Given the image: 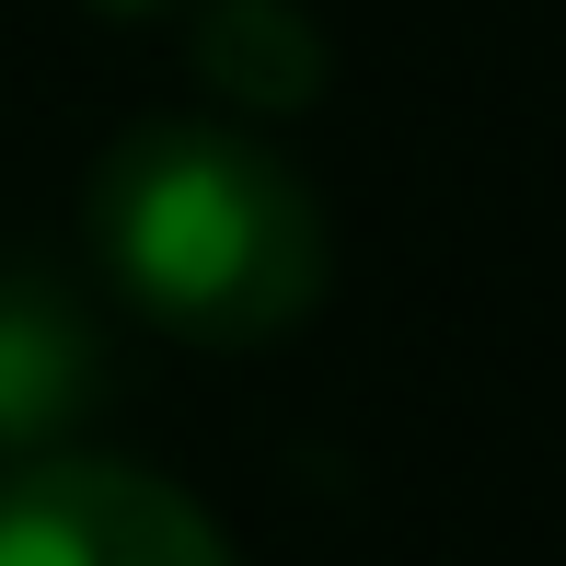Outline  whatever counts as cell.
<instances>
[{"mask_svg": "<svg viewBox=\"0 0 566 566\" xmlns=\"http://www.w3.org/2000/svg\"><path fill=\"white\" fill-rule=\"evenodd\" d=\"M0 566H231L186 485L105 451H46L0 474Z\"/></svg>", "mask_w": 566, "mask_h": 566, "instance_id": "2", "label": "cell"}, {"mask_svg": "<svg viewBox=\"0 0 566 566\" xmlns=\"http://www.w3.org/2000/svg\"><path fill=\"white\" fill-rule=\"evenodd\" d=\"M116 12H139V0H116Z\"/></svg>", "mask_w": 566, "mask_h": 566, "instance_id": "5", "label": "cell"}, {"mask_svg": "<svg viewBox=\"0 0 566 566\" xmlns=\"http://www.w3.org/2000/svg\"><path fill=\"white\" fill-rule=\"evenodd\" d=\"M93 254L150 324L197 347H266L324 301V209L243 127L150 116L93 163Z\"/></svg>", "mask_w": 566, "mask_h": 566, "instance_id": "1", "label": "cell"}, {"mask_svg": "<svg viewBox=\"0 0 566 566\" xmlns=\"http://www.w3.org/2000/svg\"><path fill=\"white\" fill-rule=\"evenodd\" d=\"M197 59H209V82L243 93V105H313V82H324V35L290 0H209Z\"/></svg>", "mask_w": 566, "mask_h": 566, "instance_id": "4", "label": "cell"}, {"mask_svg": "<svg viewBox=\"0 0 566 566\" xmlns=\"http://www.w3.org/2000/svg\"><path fill=\"white\" fill-rule=\"evenodd\" d=\"M93 405V336L46 277H0V474L46 462Z\"/></svg>", "mask_w": 566, "mask_h": 566, "instance_id": "3", "label": "cell"}]
</instances>
